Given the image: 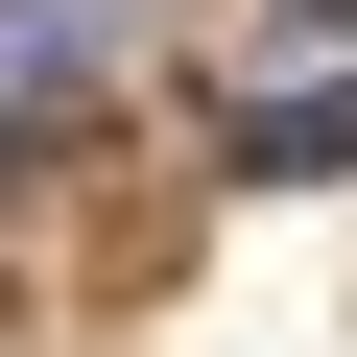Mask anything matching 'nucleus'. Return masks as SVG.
Returning <instances> with one entry per match:
<instances>
[{
  "label": "nucleus",
  "mask_w": 357,
  "mask_h": 357,
  "mask_svg": "<svg viewBox=\"0 0 357 357\" xmlns=\"http://www.w3.org/2000/svg\"><path fill=\"white\" fill-rule=\"evenodd\" d=\"M119 24H143V0H0V167H24V143L119 72Z\"/></svg>",
  "instance_id": "f257e3e1"
},
{
  "label": "nucleus",
  "mask_w": 357,
  "mask_h": 357,
  "mask_svg": "<svg viewBox=\"0 0 357 357\" xmlns=\"http://www.w3.org/2000/svg\"><path fill=\"white\" fill-rule=\"evenodd\" d=\"M238 167H286V191H333V167H357V72H310V96H262V143Z\"/></svg>",
  "instance_id": "f03ea898"
},
{
  "label": "nucleus",
  "mask_w": 357,
  "mask_h": 357,
  "mask_svg": "<svg viewBox=\"0 0 357 357\" xmlns=\"http://www.w3.org/2000/svg\"><path fill=\"white\" fill-rule=\"evenodd\" d=\"M310 24H357V0H310Z\"/></svg>",
  "instance_id": "7ed1b4c3"
}]
</instances>
